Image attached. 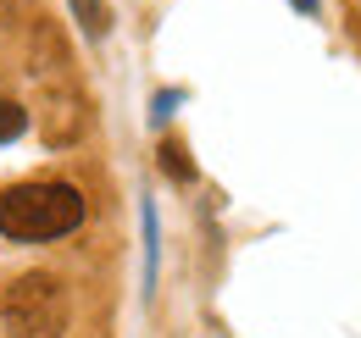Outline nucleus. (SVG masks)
<instances>
[{"label": "nucleus", "mask_w": 361, "mask_h": 338, "mask_svg": "<svg viewBox=\"0 0 361 338\" xmlns=\"http://www.w3.org/2000/svg\"><path fill=\"white\" fill-rule=\"evenodd\" d=\"M84 227V194L73 183H17L0 194V239L11 244H50Z\"/></svg>", "instance_id": "obj_1"}, {"label": "nucleus", "mask_w": 361, "mask_h": 338, "mask_svg": "<svg viewBox=\"0 0 361 338\" xmlns=\"http://www.w3.org/2000/svg\"><path fill=\"white\" fill-rule=\"evenodd\" d=\"M0 316L11 338H67V294L50 272L17 277L0 299Z\"/></svg>", "instance_id": "obj_2"}, {"label": "nucleus", "mask_w": 361, "mask_h": 338, "mask_svg": "<svg viewBox=\"0 0 361 338\" xmlns=\"http://www.w3.org/2000/svg\"><path fill=\"white\" fill-rule=\"evenodd\" d=\"M139 244H145V299L156 294V261H161V233H156V206H150V194L139 200Z\"/></svg>", "instance_id": "obj_3"}, {"label": "nucleus", "mask_w": 361, "mask_h": 338, "mask_svg": "<svg viewBox=\"0 0 361 338\" xmlns=\"http://www.w3.org/2000/svg\"><path fill=\"white\" fill-rule=\"evenodd\" d=\"M67 6H73V17H78V28H84L90 39H106V34H111V23H117L106 0H67Z\"/></svg>", "instance_id": "obj_4"}, {"label": "nucleus", "mask_w": 361, "mask_h": 338, "mask_svg": "<svg viewBox=\"0 0 361 338\" xmlns=\"http://www.w3.org/2000/svg\"><path fill=\"white\" fill-rule=\"evenodd\" d=\"M28 133V111L17 106V100H0V144H11V139H23Z\"/></svg>", "instance_id": "obj_5"}, {"label": "nucleus", "mask_w": 361, "mask_h": 338, "mask_svg": "<svg viewBox=\"0 0 361 338\" xmlns=\"http://www.w3.org/2000/svg\"><path fill=\"white\" fill-rule=\"evenodd\" d=\"M161 167H167V177H178V183H189V177H195V167L183 161L178 144H161Z\"/></svg>", "instance_id": "obj_6"}, {"label": "nucleus", "mask_w": 361, "mask_h": 338, "mask_svg": "<svg viewBox=\"0 0 361 338\" xmlns=\"http://www.w3.org/2000/svg\"><path fill=\"white\" fill-rule=\"evenodd\" d=\"M183 100V89H161V94H156V100H150V123H167V117H173V106H178Z\"/></svg>", "instance_id": "obj_7"}, {"label": "nucleus", "mask_w": 361, "mask_h": 338, "mask_svg": "<svg viewBox=\"0 0 361 338\" xmlns=\"http://www.w3.org/2000/svg\"><path fill=\"white\" fill-rule=\"evenodd\" d=\"M295 11H306V17H317V0H289Z\"/></svg>", "instance_id": "obj_8"}, {"label": "nucleus", "mask_w": 361, "mask_h": 338, "mask_svg": "<svg viewBox=\"0 0 361 338\" xmlns=\"http://www.w3.org/2000/svg\"><path fill=\"white\" fill-rule=\"evenodd\" d=\"M356 6H361V0H356Z\"/></svg>", "instance_id": "obj_9"}]
</instances>
